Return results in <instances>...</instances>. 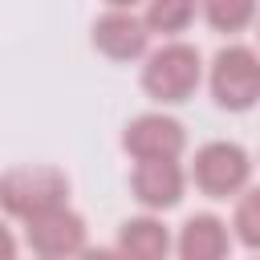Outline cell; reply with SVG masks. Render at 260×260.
Segmentation results:
<instances>
[{
	"instance_id": "cell-1",
	"label": "cell",
	"mask_w": 260,
	"mask_h": 260,
	"mask_svg": "<svg viewBox=\"0 0 260 260\" xmlns=\"http://www.w3.org/2000/svg\"><path fill=\"white\" fill-rule=\"evenodd\" d=\"M69 199V179L57 167H12L0 175V207L16 219H32Z\"/></svg>"
},
{
	"instance_id": "cell-2",
	"label": "cell",
	"mask_w": 260,
	"mask_h": 260,
	"mask_svg": "<svg viewBox=\"0 0 260 260\" xmlns=\"http://www.w3.org/2000/svg\"><path fill=\"white\" fill-rule=\"evenodd\" d=\"M199 77H203L199 49H195V45H183V41H171V45H162L158 53L146 57L142 89H146L154 102H187V98L199 89Z\"/></svg>"
},
{
	"instance_id": "cell-3",
	"label": "cell",
	"mask_w": 260,
	"mask_h": 260,
	"mask_svg": "<svg viewBox=\"0 0 260 260\" xmlns=\"http://www.w3.org/2000/svg\"><path fill=\"white\" fill-rule=\"evenodd\" d=\"M211 93L223 110H252L260 102V57L248 45H228L211 61Z\"/></svg>"
},
{
	"instance_id": "cell-4",
	"label": "cell",
	"mask_w": 260,
	"mask_h": 260,
	"mask_svg": "<svg viewBox=\"0 0 260 260\" xmlns=\"http://www.w3.org/2000/svg\"><path fill=\"white\" fill-rule=\"evenodd\" d=\"M248 175H252V158L236 142H207V146H199V154L191 162L195 187L211 199H228V195L244 191Z\"/></svg>"
},
{
	"instance_id": "cell-5",
	"label": "cell",
	"mask_w": 260,
	"mask_h": 260,
	"mask_svg": "<svg viewBox=\"0 0 260 260\" xmlns=\"http://www.w3.org/2000/svg\"><path fill=\"white\" fill-rule=\"evenodd\" d=\"M24 236H28V248L37 256H77L85 248V219L69 207V203H57L32 219H24Z\"/></svg>"
},
{
	"instance_id": "cell-6",
	"label": "cell",
	"mask_w": 260,
	"mask_h": 260,
	"mask_svg": "<svg viewBox=\"0 0 260 260\" xmlns=\"http://www.w3.org/2000/svg\"><path fill=\"white\" fill-rule=\"evenodd\" d=\"M122 146L134 154V158H179L183 146H187V134L175 118L167 114H142L126 126L122 134Z\"/></svg>"
},
{
	"instance_id": "cell-7",
	"label": "cell",
	"mask_w": 260,
	"mask_h": 260,
	"mask_svg": "<svg viewBox=\"0 0 260 260\" xmlns=\"http://www.w3.org/2000/svg\"><path fill=\"white\" fill-rule=\"evenodd\" d=\"M146 41H150V28L130 8H110L106 16L93 20V45L110 61H134V57H142Z\"/></svg>"
},
{
	"instance_id": "cell-8",
	"label": "cell",
	"mask_w": 260,
	"mask_h": 260,
	"mask_svg": "<svg viewBox=\"0 0 260 260\" xmlns=\"http://www.w3.org/2000/svg\"><path fill=\"white\" fill-rule=\"evenodd\" d=\"M134 199L150 211H167L183 199V167L179 158H138L134 167Z\"/></svg>"
},
{
	"instance_id": "cell-9",
	"label": "cell",
	"mask_w": 260,
	"mask_h": 260,
	"mask_svg": "<svg viewBox=\"0 0 260 260\" xmlns=\"http://www.w3.org/2000/svg\"><path fill=\"white\" fill-rule=\"evenodd\" d=\"M175 248H179L183 260H219V256H228L232 236H228L223 219H215V215H191L183 223Z\"/></svg>"
},
{
	"instance_id": "cell-10",
	"label": "cell",
	"mask_w": 260,
	"mask_h": 260,
	"mask_svg": "<svg viewBox=\"0 0 260 260\" xmlns=\"http://www.w3.org/2000/svg\"><path fill=\"white\" fill-rule=\"evenodd\" d=\"M118 248H122L126 256H134V260H158V256H167L171 236H167V228H162L158 219L142 215V219H126V223H122Z\"/></svg>"
},
{
	"instance_id": "cell-11",
	"label": "cell",
	"mask_w": 260,
	"mask_h": 260,
	"mask_svg": "<svg viewBox=\"0 0 260 260\" xmlns=\"http://www.w3.org/2000/svg\"><path fill=\"white\" fill-rule=\"evenodd\" d=\"M195 8H199V0H150L146 4V28L175 37L195 20Z\"/></svg>"
},
{
	"instance_id": "cell-12",
	"label": "cell",
	"mask_w": 260,
	"mask_h": 260,
	"mask_svg": "<svg viewBox=\"0 0 260 260\" xmlns=\"http://www.w3.org/2000/svg\"><path fill=\"white\" fill-rule=\"evenodd\" d=\"M203 16L215 32H240L256 20V0H203Z\"/></svg>"
},
{
	"instance_id": "cell-13",
	"label": "cell",
	"mask_w": 260,
	"mask_h": 260,
	"mask_svg": "<svg viewBox=\"0 0 260 260\" xmlns=\"http://www.w3.org/2000/svg\"><path fill=\"white\" fill-rule=\"evenodd\" d=\"M232 228H236V236H240V244H244V248L260 252V187H252V191H244V195H240Z\"/></svg>"
},
{
	"instance_id": "cell-14",
	"label": "cell",
	"mask_w": 260,
	"mask_h": 260,
	"mask_svg": "<svg viewBox=\"0 0 260 260\" xmlns=\"http://www.w3.org/2000/svg\"><path fill=\"white\" fill-rule=\"evenodd\" d=\"M16 256V240L8 236V228H0V260H12Z\"/></svg>"
},
{
	"instance_id": "cell-15",
	"label": "cell",
	"mask_w": 260,
	"mask_h": 260,
	"mask_svg": "<svg viewBox=\"0 0 260 260\" xmlns=\"http://www.w3.org/2000/svg\"><path fill=\"white\" fill-rule=\"evenodd\" d=\"M110 8H130V4H138V0H106Z\"/></svg>"
}]
</instances>
